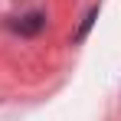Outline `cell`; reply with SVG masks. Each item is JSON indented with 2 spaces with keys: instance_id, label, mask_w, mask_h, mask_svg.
Instances as JSON below:
<instances>
[{
  "instance_id": "cell-1",
  "label": "cell",
  "mask_w": 121,
  "mask_h": 121,
  "mask_svg": "<svg viewBox=\"0 0 121 121\" xmlns=\"http://www.w3.org/2000/svg\"><path fill=\"white\" fill-rule=\"evenodd\" d=\"M43 26H46V17H43V13H26V17H20V23H17L13 30H17L20 36H36Z\"/></svg>"
}]
</instances>
